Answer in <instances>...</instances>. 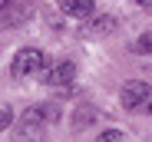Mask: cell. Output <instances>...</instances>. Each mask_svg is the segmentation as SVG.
Wrapping results in <instances>:
<instances>
[{"label": "cell", "mask_w": 152, "mask_h": 142, "mask_svg": "<svg viewBox=\"0 0 152 142\" xmlns=\"http://www.w3.org/2000/svg\"><path fill=\"white\" fill-rule=\"evenodd\" d=\"M46 66H50V56L43 50H37V46H23V50L13 53V63H10V76L13 79H37L46 73Z\"/></svg>", "instance_id": "cell-1"}, {"label": "cell", "mask_w": 152, "mask_h": 142, "mask_svg": "<svg viewBox=\"0 0 152 142\" xmlns=\"http://www.w3.org/2000/svg\"><path fill=\"white\" fill-rule=\"evenodd\" d=\"M119 103H122L126 112H145V116H152V86L142 83V79L122 83V89H119Z\"/></svg>", "instance_id": "cell-2"}, {"label": "cell", "mask_w": 152, "mask_h": 142, "mask_svg": "<svg viewBox=\"0 0 152 142\" xmlns=\"http://www.w3.org/2000/svg\"><path fill=\"white\" fill-rule=\"evenodd\" d=\"M73 79H76V63H69V60L50 63V66H46V73H43V83H46V86H53V89H69Z\"/></svg>", "instance_id": "cell-3"}, {"label": "cell", "mask_w": 152, "mask_h": 142, "mask_svg": "<svg viewBox=\"0 0 152 142\" xmlns=\"http://www.w3.org/2000/svg\"><path fill=\"white\" fill-rule=\"evenodd\" d=\"M113 30H116V20L113 17H93L83 27V36H109Z\"/></svg>", "instance_id": "cell-4"}, {"label": "cell", "mask_w": 152, "mask_h": 142, "mask_svg": "<svg viewBox=\"0 0 152 142\" xmlns=\"http://www.w3.org/2000/svg\"><path fill=\"white\" fill-rule=\"evenodd\" d=\"M60 10H63L66 17H80V20H83V17H93L96 7H93V0H63Z\"/></svg>", "instance_id": "cell-5"}, {"label": "cell", "mask_w": 152, "mask_h": 142, "mask_svg": "<svg viewBox=\"0 0 152 142\" xmlns=\"http://www.w3.org/2000/svg\"><path fill=\"white\" fill-rule=\"evenodd\" d=\"M96 142H122V132L119 129H106V132H99Z\"/></svg>", "instance_id": "cell-6"}, {"label": "cell", "mask_w": 152, "mask_h": 142, "mask_svg": "<svg viewBox=\"0 0 152 142\" xmlns=\"http://www.w3.org/2000/svg\"><path fill=\"white\" fill-rule=\"evenodd\" d=\"M10 126H13V109L0 106V132H4V129H10Z\"/></svg>", "instance_id": "cell-7"}, {"label": "cell", "mask_w": 152, "mask_h": 142, "mask_svg": "<svg viewBox=\"0 0 152 142\" xmlns=\"http://www.w3.org/2000/svg\"><path fill=\"white\" fill-rule=\"evenodd\" d=\"M136 50H139V53H152V33H145V36L136 40Z\"/></svg>", "instance_id": "cell-8"}, {"label": "cell", "mask_w": 152, "mask_h": 142, "mask_svg": "<svg viewBox=\"0 0 152 142\" xmlns=\"http://www.w3.org/2000/svg\"><path fill=\"white\" fill-rule=\"evenodd\" d=\"M136 4H139V7H149V10H152V0H136Z\"/></svg>", "instance_id": "cell-9"}, {"label": "cell", "mask_w": 152, "mask_h": 142, "mask_svg": "<svg viewBox=\"0 0 152 142\" xmlns=\"http://www.w3.org/2000/svg\"><path fill=\"white\" fill-rule=\"evenodd\" d=\"M10 4H13V0H0V10H7V7H10Z\"/></svg>", "instance_id": "cell-10"}]
</instances>
